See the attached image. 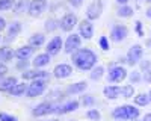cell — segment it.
Listing matches in <instances>:
<instances>
[{
	"label": "cell",
	"instance_id": "6da1fadb",
	"mask_svg": "<svg viewBox=\"0 0 151 121\" xmlns=\"http://www.w3.org/2000/svg\"><path fill=\"white\" fill-rule=\"evenodd\" d=\"M97 62V55L88 48H82L73 53V64L80 70H91Z\"/></svg>",
	"mask_w": 151,
	"mask_h": 121
},
{
	"label": "cell",
	"instance_id": "7a4b0ae2",
	"mask_svg": "<svg viewBox=\"0 0 151 121\" xmlns=\"http://www.w3.org/2000/svg\"><path fill=\"white\" fill-rule=\"evenodd\" d=\"M112 117L119 118V120H134L139 117V109H136L134 106H130V104L119 106L112 112Z\"/></svg>",
	"mask_w": 151,
	"mask_h": 121
},
{
	"label": "cell",
	"instance_id": "3957f363",
	"mask_svg": "<svg viewBox=\"0 0 151 121\" xmlns=\"http://www.w3.org/2000/svg\"><path fill=\"white\" fill-rule=\"evenodd\" d=\"M47 89V83L44 80H33L29 86H27V97H30V99H33V97H38V95H41L44 91Z\"/></svg>",
	"mask_w": 151,
	"mask_h": 121
},
{
	"label": "cell",
	"instance_id": "277c9868",
	"mask_svg": "<svg viewBox=\"0 0 151 121\" xmlns=\"http://www.w3.org/2000/svg\"><path fill=\"white\" fill-rule=\"evenodd\" d=\"M45 9H47V0H32L29 3L27 12L32 17H40Z\"/></svg>",
	"mask_w": 151,
	"mask_h": 121
},
{
	"label": "cell",
	"instance_id": "5b68a950",
	"mask_svg": "<svg viewBox=\"0 0 151 121\" xmlns=\"http://www.w3.org/2000/svg\"><path fill=\"white\" fill-rule=\"evenodd\" d=\"M101 12H103V0H94V2L88 6L86 17L89 20H97V18H100Z\"/></svg>",
	"mask_w": 151,
	"mask_h": 121
},
{
	"label": "cell",
	"instance_id": "8992f818",
	"mask_svg": "<svg viewBox=\"0 0 151 121\" xmlns=\"http://www.w3.org/2000/svg\"><path fill=\"white\" fill-rule=\"evenodd\" d=\"M127 77V71L124 67H112L109 71V80L112 83H119Z\"/></svg>",
	"mask_w": 151,
	"mask_h": 121
},
{
	"label": "cell",
	"instance_id": "52a82bcc",
	"mask_svg": "<svg viewBox=\"0 0 151 121\" xmlns=\"http://www.w3.org/2000/svg\"><path fill=\"white\" fill-rule=\"evenodd\" d=\"M58 109H59V106L50 104V103H40L33 109V115L35 117H42V115H47V114L58 112Z\"/></svg>",
	"mask_w": 151,
	"mask_h": 121
},
{
	"label": "cell",
	"instance_id": "ba28073f",
	"mask_svg": "<svg viewBox=\"0 0 151 121\" xmlns=\"http://www.w3.org/2000/svg\"><path fill=\"white\" fill-rule=\"evenodd\" d=\"M80 36L79 35H70L67 41H65V53H74V52H77V48L80 47Z\"/></svg>",
	"mask_w": 151,
	"mask_h": 121
},
{
	"label": "cell",
	"instance_id": "9c48e42d",
	"mask_svg": "<svg viewBox=\"0 0 151 121\" xmlns=\"http://www.w3.org/2000/svg\"><path fill=\"white\" fill-rule=\"evenodd\" d=\"M59 24H60V29H62V30L70 32V30L74 29L76 24H77V17H76L74 14H67V15L62 17V20H60Z\"/></svg>",
	"mask_w": 151,
	"mask_h": 121
},
{
	"label": "cell",
	"instance_id": "30bf717a",
	"mask_svg": "<svg viewBox=\"0 0 151 121\" xmlns=\"http://www.w3.org/2000/svg\"><path fill=\"white\" fill-rule=\"evenodd\" d=\"M142 55H144L142 47H141L139 44H134V45L130 48L129 56H127V59H129V64H130V65H134L136 62H139L141 58H142Z\"/></svg>",
	"mask_w": 151,
	"mask_h": 121
},
{
	"label": "cell",
	"instance_id": "8fae6325",
	"mask_svg": "<svg viewBox=\"0 0 151 121\" xmlns=\"http://www.w3.org/2000/svg\"><path fill=\"white\" fill-rule=\"evenodd\" d=\"M79 32H80V36H83L86 40H91L92 35H94V26L91 24V21L83 20L79 24Z\"/></svg>",
	"mask_w": 151,
	"mask_h": 121
},
{
	"label": "cell",
	"instance_id": "7c38bea8",
	"mask_svg": "<svg viewBox=\"0 0 151 121\" xmlns=\"http://www.w3.org/2000/svg\"><path fill=\"white\" fill-rule=\"evenodd\" d=\"M127 33H129V29L125 27V26H121V24H118V26H115V27L112 29L110 36H112V40L115 41V42H121L125 36H127Z\"/></svg>",
	"mask_w": 151,
	"mask_h": 121
},
{
	"label": "cell",
	"instance_id": "4fadbf2b",
	"mask_svg": "<svg viewBox=\"0 0 151 121\" xmlns=\"http://www.w3.org/2000/svg\"><path fill=\"white\" fill-rule=\"evenodd\" d=\"M53 73H55V77H58V79H67L68 76H71L73 68L68 64H60V65H58L55 68Z\"/></svg>",
	"mask_w": 151,
	"mask_h": 121
},
{
	"label": "cell",
	"instance_id": "5bb4252c",
	"mask_svg": "<svg viewBox=\"0 0 151 121\" xmlns=\"http://www.w3.org/2000/svg\"><path fill=\"white\" fill-rule=\"evenodd\" d=\"M60 48H62V40L59 38V36H55V38L50 41L48 45H47V53L56 56L60 52Z\"/></svg>",
	"mask_w": 151,
	"mask_h": 121
},
{
	"label": "cell",
	"instance_id": "9a60e30c",
	"mask_svg": "<svg viewBox=\"0 0 151 121\" xmlns=\"http://www.w3.org/2000/svg\"><path fill=\"white\" fill-rule=\"evenodd\" d=\"M48 76L47 71H42V70H33V71H26L23 73V77L24 79H30V80H42Z\"/></svg>",
	"mask_w": 151,
	"mask_h": 121
},
{
	"label": "cell",
	"instance_id": "2e32d148",
	"mask_svg": "<svg viewBox=\"0 0 151 121\" xmlns=\"http://www.w3.org/2000/svg\"><path fill=\"white\" fill-rule=\"evenodd\" d=\"M32 53H33V48L30 45H23V47H20L18 50L15 52V56L20 60H27L32 56Z\"/></svg>",
	"mask_w": 151,
	"mask_h": 121
},
{
	"label": "cell",
	"instance_id": "e0dca14e",
	"mask_svg": "<svg viewBox=\"0 0 151 121\" xmlns=\"http://www.w3.org/2000/svg\"><path fill=\"white\" fill-rule=\"evenodd\" d=\"M48 64H50V55H48V53L38 55V56L35 58V60H33V65H35L36 68H42V67H45V65H48Z\"/></svg>",
	"mask_w": 151,
	"mask_h": 121
},
{
	"label": "cell",
	"instance_id": "ac0fdd59",
	"mask_svg": "<svg viewBox=\"0 0 151 121\" xmlns=\"http://www.w3.org/2000/svg\"><path fill=\"white\" fill-rule=\"evenodd\" d=\"M15 85H18V82H17L15 77H8V79H5L2 83H0V91H8V92H11V89L14 88Z\"/></svg>",
	"mask_w": 151,
	"mask_h": 121
},
{
	"label": "cell",
	"instance_id": "d6986e66",
	"mask_svg": "<svg viewBox=\"0 0 151 121\" xmlns=\"http://www.w3.org/2000/svg\"><path fill=\"white\" fill-rule=\"evenodd\" d=\"M76 109H79V103L77 102H68L64 106H59L58 114H68V112H74Z\"/></svg>",
	"mask_w": 151,
	"mask_h": 121
},
{
	"label": "cell",
	"instance_id": "ffe728a7",
	"mask_svg": "<svg viewBox=\"0 0 151 121\" xmlns=\"http://www.w3.org/2000/svg\"><path fill=\"white\" fill-rule=\"evenodd\" d=\"M119 94H121V88H119V86H106V88H104V95L107 97L109 100L118 99Z\"/></svg>",
	"mask_w": 151,
	"mask_h": 121
},
{
	"label": "cell",
	"instance_id": "44dd1931",
	"mask_svg": "<svg viewBox=\"0 0 151 121\" xmlns=\"http://www.w3.org/2000/svg\"><path fill=\"white\" fill-rule=\"evenodd\" d=\"M44 41H45V36L42 33H35V35H32L30 38H29L30 47H40V45L44 44Z\"/></svg>",
	"mask_w": 151,
	"mask_h": 121
},
{
	"label": "cell",
	"instance_id": "7402d4cb",
	"mask_svg": "<svg viewBox=\"0 0 151 121\" xmlns=\"http://www.w3.org/2000/svg\"><path fill=\"white\" fill-rule=\"evenodd\" d=\"M86 88H88V83L86 82L73 83V85H70V86H68V92L70 94H79V92H83Z\"/></svg>",
	"mask_w": 151,
	"mask_h": 121
},
{
	"label": "cell",
	"instance_id": "603a6c76",
	"mask_svg": "<svg viewBox=\"0 0 151 121\" xmlns=\"http://www.w3.org/2000/svg\"><path fill=\"white\" fill-rule=\"evenodd\" d=\"M26 91H27V85L26 83H18V85H15V86L11 89V94L14 95V97H20Z\"/></svg>",
	"mask_w": 151,
	"mask_h": 121
},
{
	"label": "cell",
	"instance_id": "cb8c5ba5",
	"mask_svg": "<svg viewBox=\"0 0 151 121\" xmlns=\"http://www.w3.org/2000/svg\"><path fill=\"white\" fill-rule=\"evenodd\" d=\"M132 15H133V8H130L127 5H124L118 9V17H121V18H129Z\"/></svg>",
	"mask_w": 151,
	"mask_h": 121
},
{
	"label": "cell",
	"instance_id": "d4e9b609",
	"mask_svg": "<svg viewBox=\"0 0 151 121\" xmlns=\"http://www.w3.org/2000/svg\"><path fill=\"white\" fill-rule=\"evenodd\" d=\"M12 58H14V52L11 50V48H8V47H3V48H0V59L2 60H11Z\"/></svg>",
	"mask_w": 151,
	"mask_h": 121
},
{
	"label": "cell",
	"instance_id": "484cf974",
	"mask_svg": "<svg viewBox=\"0 0 151 121\" xmlns=\"http://www.w3.org/2000/svg\"><path fill=\"white\" fill-rule=\"evenodd\" d=\"M134 103L137 106H145V104L150 103V97L147 94H139L137 97H134Z\"/></svg>",
	"mask_w": 151,
	"mask_h": 121
},
{
	"label": "cell",
	"instance_id": "4316f807",
	"mask_svg": "<svg viewBox=\"0 0 151 121\" xmlns=\"http://www.w3.org/2000/svg\"><path fill=\"white\" fill-rule=\"evenodd\" d=\"M20 32H21V23H12V24H9V35L11 36H14V35L20 33Z\"/></svg>",
	"mask_w": 151,
	"mask_h": 121
},
{
	"label": "cell",
	"instance_id": "83f0119b",
	"mask_svg": "<svg viewBox=\"0 0 151 121\" xmlns=\"http://www.w3.org/2000/svg\"><path fill=\"white\" fill-rule=\"evenodd\" d=\"M103 73H104V68H103V67H97V68H94V70L91 71V79H92V80L100 79V77L103 76Z\"/></svg>",
	"mask_w": 151,
	"mask_h": 121
},
{
	"label": "cell",
	"instance_id": "f1b7e54d",
	"mask_svg": "<svg viewBox=\"0 0 151 121\" xmlns=\"http://www.w3.org/2000/svg\"><path fill=\"white\" fill-rule=\"evenodd\" d=\"M121 94H122V97H125V99H129V97H133L134 89H133L132 85H127V86L121 88Z\"/></svg>",
	"mask_w": 151,
	"mask_h": 121
},
{
	"label": "cell",
	"instance_id": "f546056e",
	"mask_svg": "<svg viewBox=\"0 0 151 121\" xmlns=\"http://www.w3.org/2000/svg\"><path fill=\"white\" fill-rule=\"evenodd\" d=\"M14 6V0H0V11H6Z\"/></svg>",
	"mask_w": 151,
	"mask_h": 121
},
{
	"label": "cell",
	"instance_id": "4dcf8cb0",
	"mask_svg": "<svg viewBox=\"0 0 151 121\" xmlns=\"http://www.w3.org/2000/svg\"><path fill=\"white\" fill-rule=\"evenodd\" d=\"M86 117H88V118H91L92 121H98V120H100V112L95 111V109H91V111H88V112H86Z\"/></svg>",
	"mask_w": 151,
	"mask_h": 121
},
{
	"label": "cell",
	"instance_id": "1f68e13d",
	"mask_svg": "<svg viewBox=\"0 0 151 121\" xmlns=\"http://www.w3.org/2000/svg\"><path fill=\"white\" fill-rule=\"evenodd\" d=\"M0 121H17V118L12 117V115H9V114L0 112Z\"/></svg>",
	"mask_w": 151,
	"mask_h": 121
},
{
	"label": "cell",
	"instance_id": "d6a6232c",
	"mask_svg": "<svg viewBox=\"0 0 151 121\" xmlns=\"http://www.w3.org/2000/svg\"><path fill=\"white\" fill-rule=\"evenodd\" d=\"M134 30H136V33L139 35V36L144 35V26H142L141 21H136V23H134Z\"/></svg>",
	"mask_w": 151,
	"mask_h": 121
},
{
	"label": "cell",
	"instance_id": "836d02e7",
	"mask_svg": "<svg viewBox=\"0 0 151 121\" xmlns=\"http://www.w3.org/2000/svg\"><path fill=\"white\" fill-rule=\"evenodd\" d=\"M100 45H101L103 50H109V41H107L106 36H101V38H100Z\"/></svg>",
	"mask_w": 151,
	"mask_h": 121
},
{
	"label": "cell",
	"instance_id": "e575fe53",
	"mask_svg": "<svg viewBox=\"0 0 151 121\" xmlns=\"http://www.w3.org/2000/svg\"><path fill=\"white\" fill-rule=\"evenodd\" d=\"M58 27V23L56 21H53V20H48L47 21V24H45V29L50 32V30H53V29H56Z\"/></svg>",
	"mask_w": 151,
	"mask_h": 121
},
{
	"label": "cell",
	"instance_id": "d590c367",
	"mask_svg": "<svg viewBox=\"0 0 151 121\" xmlns=\"http://www.w3.org/2000/svg\"><path fill=\"white\" fill-rule=\"evenodd\" d=\"M130 79H132V82H139V80H141L139 73H137V71H133L132 74H130Z\"/></svg>",
	"mask_w": 151,
	"mask_h": 121
},
{
	"label": "cell",
	"instance_id": "8d00e7d4",
	"mask_svg": "<svg viewBox=\"0 0 151 121\" xmlns=\"http://www.w3.org/2000/svg\"><path fill=\"white\" fill-rule=\"evenodd\" d=\"M83 103L86 104V106H91V104H94V99L91 95H86L85 99H83Z\"/></svg>",
	"mask_w": 151,
	"mask_h": 121
},
{
	"label": "cell",
	"instance_id": "74e56055",
	"mask_svg": "<svg viewBox=\"0 0 151 121\" xmlns=\"http://www.w3.org/2000/svg\"><path fill=\"white\" fill-rule=\"evenodd\" d=\"M82 3H83V0H70V5L74 8H79Z\"/></svg>",
	"mask_w": 151,
	"mask_h": 121
},
{
	"label": "cell",
	"instance_id": "f35d334b",
	"mask_svg": "<svg viewBox=\"0 0 151 121\" xmlns=\"http://www.w3.org/2000/svg\"><path fill=\"white\" fill-rule=\"evenodd\" d=\"M5 29H6V21L0 17V30H5Z\"/></svg>",
	"mask_w": 151,
	"mask_h": 121
},
{
	"label": "cell",
	"instance_id": "ab89813d",
	"mask_svg": "<svg viewBox=\"0 0 151 121\" xmlns=\"http://www.w3.org/2000/svg\"><path fill=\"white\" fill-rule=\"evenodd\" d=\"M6 71H8L6 70V65H0V77H3Z\"/></svg>",
	"mask_w": 151,
	"mask_h": 121
},
{
	"label": "cell",
	"instance_id": "60d3db41",
	"mask_svg": "<svg viewBox=\"0 0 151 121\" xmlns=\"http://www.w3.org/2000/svg\"><path fill=\"white\" fill-rule=\"evenodd\" d=\"M145 80L151 83V71H145Z\"/></svg>",
	"mask_w": 151,
	"mask_h": 121
},
{
	"label": "cell",
	"instance_id": "b9f144b4",
	"mask_svg": "<svg viewBox=\"0 0 151 121\" xmlns=\"http://www.w3.org/2000/svg\"><path fill=\"white\" fill-rule=\"evenodd\" d=\"M144 121H151V112H150V114H147V115L144 117Z\"/></svg>",
	"mask_w": 151,
	"mask_h": 121
},
{
	"label": "cell",
	"instance_id": "7bdbcfd3",
	"mask_svg": "<svg viewBox=\"0 0 151 121\" xmlns=\"http://www.w3.org/2000/svg\"><path fill=\"white\" fill-rule=\"evenodd\" d=\"M116 2H118L119 5H122V6H124V5H127V2H129V0H116Z\"/></svg>",
	"mask_w": 151,
	"mask_h": 121
},
{
	"label": "cell",
	"instance_id": "ee69618b",
	"mask_svg": "<svg viewBox=\"0 0 151 121\" xmlns=\"http://www.w3.org/2000/svg\"><path fill=\"white\" fill-rule=\"evenodd\" d=\"M147 17H148V18H151V8L147 11Z\"/></svg>",
	"mask_w": 151,
	"mask_h": 121
},
{
	"label": "cell",
	"instance_id": "f6af8a7d",
	"mask_svg": "<svg viewBox=\"0 0 151 121\" xmlns=\"http://www.w3.org/2000/svg\"><path fill=\"white\" fill-rule=\"evenodd\" d=\"M147 45H148V47H151V38H150V40H147Z\"/></svg>",
	"mask_w": 151,
	"mask_h": 121
},
{
	"label": "cell",
	"instance_id": "bcb514c9",
	"mask_svg": "<svg viewBox=\"0 0 151 121\" xmlns=\"http://www.w3.org/2000/svg\"><path fill=\"white\" fill-rule=\"evenodd\" d=\"M148 97H150V100H151V91H150V92H148Z\"/></svg>",
	"mask_w": 151,
	"mask_h": 121
},
{
	"label": "cell",
	"instance_id": "7dc6e473",
	"mask_svg": "<svg viewBox=\"0 0 151 121\" xmlns=\"http://www.w3.org/2000/svg\"><path fill=\"white\" fill-rule=\"evenodd\" d=\"M147 2H148V3H151V0H147Z\"/></svg>",
	"mask_w": 151,
	"mask_h": 121
},
{
	"label": "cell",
	"instance_id": "c3c4849f",
	"mask_svg": "<svg viewBox=\"0 0 151 121\" xmlns=\"http://www.w3.org/2000/svg\"><path fill=\"white\" fill-rule=\"evenodd\" d=\"M52 121H56V120H52Z\"/></svg>",
	"mask_w": 151,
	"mask_h": 121
},
{
	"label": "cell",
	"instance_id": "681fc988",
	"mask_svg": "<svg viewBox=\"0 0 151 121\" xmlns=\"http://www.w3.org/2000/svg\"><path fill=\"white\" fill-rule=\"evenodd\" d=\"M0 40H2V36H0Z\"/></svg>",
	"mask_w": 151,
	"mask_h": 121
}]
</instances>
